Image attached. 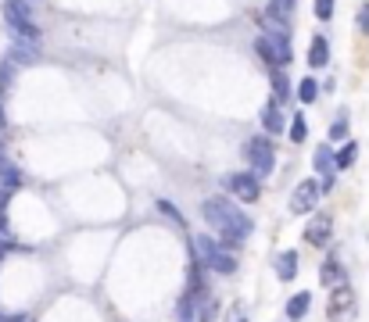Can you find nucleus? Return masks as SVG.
I'll use <instances>...</instances> for the list:
<instances>
[{
	"mask_svg": "<svg viewBox=\"0 0 369 322\" xmlns=\"http://www.w3.org/2000/svg\"><path fill=\"white\" fill-rule=\"evenodd\" d=\"M237 322H248V319H237Z\"/></svg>",
	"mask_w": 369,
	"mask_h": 322,
	"instance_id": "c756f323",
	"label": "nucleus"
},
{
	"mask_svg": "<svg viewBox=\"0 0 369 322\" xmlns=\"http://www.w3.org/2000/svg\"><path fill=\"white\" fill-rule=\"evenodd\" d=\"M222 190L226 193H237V201H259V193H262V175H254V172H226L222 175Z\"/></svg>",
	"mask_w": 369,
	"mask_h": 322,
	"instance_id": "423d86ee",
	"label": "nucleus"
},
{
	"mask_svg": "<svg viewBox=\"0 0 369 322\" xmlns=\"http://www.w3.org/2000/svg\"><path fill=\"white\" fill-rule=\"evenodd\" d=\"M158 212H165V215H169L172 222H180V225H183V215H180V212H176V208H172L169 201H158Z\"/></svg>",
	"mask_w": 369,
	"mask_h": 322,
	"instance_id": "393cba45",
	"label": "nucleus"
},
{
	"mask_svg": "<svg viewBox=\"0 0 369 322\" xmlns=\"http://www.w3.org/2000/svg\"><path fill=\"white\" fill-rule=\"evenodd\" d=\"M11 83H14V61L4 58V61H0V93H8Z\"/></svg>",
	"mask_w": 369,
	"mask_h": 322,
	"instance_id": "412c9836",
	"label": "nucleus"
},
{
	"mask_svg": "<svg viewBox=\"0 0 369 322\" xmlns=\"http://www.w3.org/2000/svg\"><path fill=\"white\" fill-rule=\"evenodd\" d=\"M298 251H280L276 254V280L280 283H291L294 276H298Z\"/></svg>",
	"mask_w": 369,
	"mask_h": 322,
	"instance_id": "f8f14e48",
	"label": "nucleus"
},
{
	"mask_svg": "<svg viewBox=\"0 0 369 322\" xmlns=\"http://www.w3.org/2000/svg\"><path fill=\"white\" fill-rule=\"evenodd\" d=\"M305 136H309V122H305V115H294V122H291V140L301 143Z\"/></svg>",
	"mask_w": 369,
	"mask_h": 322,
	"instance_id": "4be33fe9",
	"label": "nucleus"
},
{
	"mask_svg": "<svg viewBox=\"0 0 369 322\" xmlns=\"http://www.w3.org/2000/svg\"><path fill=\"white\" fill-rule=\"evenodd\" d=\"M201 215L208 219V225L219 233V240H222L226 247H237L240 240H248L251 230H254V222H251L244 212H240L233 201H226V197L204 201V204H201Z\"/></svg>",
	"mask_w": 369,
	"mask_h": 322,
	"instance_id": "f257e3e1",
	"label": "nucleus"
},
{
	"mask_svg": "<svg viewBox=\"0 0 369 322\" xmlns=\"http://www.w3.org/2000/svg\"><path fill=\"white\" fill-rule=\"evenodd\" d=\"M316 97H319V83H316V79H301V86H298V101H301V104H312Z\"/></svg>",
	"mask_w": 369,
	"mask_h": 322,
	"instance_id": "aec40b11",
	"label": "nucleus"
},
{
	"mask_svg": "<svg viewBox=\"0 0 369 322\" xmlns=\"http://www.w3.org/2000/svg\"><path fill=\"white\" fill-rule=\"evenodd\" d=\"M312 169L323 175V190H330L333 186V172H337V154L330 151V147H323V143H319L316 147V154H312Z\"/></svg>",
	"mask_w": 369,
	"mask_h": 322,
	"instance_id": "1a4fd4ad",
	"label": "nucleus"
},
{
	"mask_svg": "<svg viewBox=\"0 0 369 322\" xmlns=\"http://www.w3.org/2000/svg\"><path fill=\"white\" fill-rule=\"evenodd\" d=\"M319 276H323L326 286H337V283H344V269H341V262H337V258H326V265H323V272H319Z\"/></svg>",
	"mask_w": 369,
	"mask_h": 322,
	"instance_id": "f3484780",
	"label": "nucleus"
},
{
	"mask_svg": "<svg viewBox=\"0 0 369 322\" xmlns=\"http://www.w3.org/2000/svg\"><path fill=\"white\" fill-rule=\"evenodd\" d=\"M244 154H248V165H251L254 175H269L272 169H276V147H272L269 136H254V140H248Z\"/></svg>",
	"mask_w": 369,
	"mask_h": 322,
	"instance_id": "39448f33",
	"label": "nucleus"
},
{
	"mask_svg": "<svg viewBox=\"0 0 369 322\" xmlns=\"http://www.w3.org/2000/svg\"><path fill=\"white\" fill-rule=\"evenodd\" d=\"M294 4H298V0H269V4H265V25H272L276 32H287V29H291Z\"/></svg>",
	"mask_w": 369,
	"mask_h": 322,
	"instance_id": "6e6552de",
	"label": "nucleus"
},
{
	"mask_svg": "<svg viewBox=\"0 0 369 322\" xmlns=\"http://www.w3.org/2000/svg\"><path fill=\"white\" fill-rule=\"evenodd\" d=\"M194 251H198L201 265L208 272H219V276H233V272H237V258L230 254V247L222 244V240L208 236V233H198L194 236Z\"/></svg>",
	"mask_w": 369,
	"mask_h": 322,
	"instance_id": "f03ea898",
	"label": "nucleus"
},
{
	"mask_svg": "<svg viewBox=\"0 0 369 322\" xmlns=\"http://www.w3.org/2000/svg\"><path fill=\"white\" fill-rule=\"evenodd\" d=\"M326 61H330V43H326V36H312V47H309V64H312V69H323Z\"/></svg>",
	"mask_w": 369,
	"mask_h": 322,
	"instance_id": "4468645a",
	"label": "nucleus"
},
{
	"mask_svg": "<svg viewBox=\"0 0 369 322\" xmlns=\"http://www.w3.org/2000/svg\"><path fill=\"white\" fill-rule=\"evenodd\" d=\"M359 29H362V32H369V4H362V8H359Z\"/></svg>",
	"mask_w": 369,
	"mask_h": 322,
	"instance_id": "a878e982",
	"label": "nucleus"
},
{
	"mask_svg": "<svg viewBox=\"0 0 369 322\" xmlns=\"http://www.w3.org/2000/svg\"><path fill=\"white\" fill-rule=\"evenodd\" d=\"M8 129V115H4V104H0V133Z\"/></svg>",
	"mask_w": 369,
	"mask_h": 322,
	"instance_id": "c85d7f7f",
	"label": "nucleus"
},
{
	"mask_svg": "<svg viewBox=\"0 0 369 322\" xmlns=\"http://www.w3.org/2000/svg\"><path fill=\"white\" fill-rule=\"evenodd\" d=\"M8 251H11V240H8V236H4V233H0V258H4V254H8Z\"/></svg>",
	"mask_w": 369,
	"mask_h": 322,
	"instance_id": "bb28decb",
	"label": "nucleus"
},
{
	"mask_svg": "<svg viewBox=\"0 0 369 322\" xmlns=\"http://www.w3.org/2000/svg\"><path fill=\"white\" fill-rule=\"evenodd\" d=\"M309 304H312V294H309V290H298V294H294L291 301H287V308H283V312H287V319H294V322H298L305 312H309Z\"/></svg>",
	"mask_w": 369,
	"mask_h": 322,
	"instance_id": "dca6fc26",
	"label": "nucleus"
},
{
	"mask_svg": "<svg viewBox=\"0 0 369 322\" xmlns=\"http://www.w3.org/2000/svg\"><path fill=\"white\" fill-rule=\"evenodd\" d=\"M344 133H348V122L337 119V122L330 125V140H344Z\"/></svg>",
	"mask_w": 369,
	"mask_h": 322,
	"instance_id": "b1692460",
	"label": "nucleus"
},
{
	"mask_svg": "<svg viewBox=\"0 0 369 322\" xmlns=\"http://www.w3.org/2000/svg\"><path fill=\"white\" fill-rule=\"evenodd\" d=\"M355 308V290H351L348 283H337L333 286V294H330V304H326V312L337 319V315H344Z\"/></svg>",
	"mask_w": 369,
	"mask_h": 322,
	"instance_id": "9d476101",
	"label": "nucleus"
},
{
	"mask_svg": "<svg viewBox=\"0 0 369 322\" xmlns=\"http://www.w3.org/2000/svg\"><path fill=\"white\" fill-rule=\"evenodd\" d=\"M0 179H4V186H11V190H14V186H19V183H22V172H19V169H14V165H11V161L4 158V154H0Z\"/></svg>",
	"mask_w": 369,
	"mask_h": 322,
	"instance_id": "6ab92c4d",
	"label": "nucleus"
},
{
	"mask_svg": "<svg viewBox=\"0 0 369 322\" xmlns=\"http://www.w3.org/2000/svg\"><path fill=\"white\" fill-rule=\"evenodd\" d=\"M319 197H323V183H316V179H301V183L294 186L291 212H294V215H309V212H316Z\"/></svg>",
	"mask_w": 369,
	"mask_h": 322,
	"instance_id": "0eeeda50",
	"label": "nucleus"
},
{
	"mask_svg": "<svg viewBox=\"0 0 369 322\" xmlns=\"http://www.w3.org/2000/svg\"><path fill=\"white\" fill-rule=\"evenodd\" d=\"M330 230H333L330 215H312V222L305 225V240H309L312 247H323L326 240H330Z\"/></svg>",
	"mask_w": 369,
	"mask_h": 322,
	"instance_id": "9b49d317",
	"label": "nucleus"
},
{
	"mask_svg": "<svg viewBox=\"0 0 369 322\" xmlns=\"http://www.w3.org/2000/svg\"><path fill=\"white\" fill-rule=\"evenodd\" d=\"M254 51L265 64H276V69H287L291 64V40H287V32H276V29H265V36L254 40Z\"/></svg>",
	"mask_w": 369,
	"mask_h": 322,
	"instance_id": "20e7f679",
	"label": "nucleus"
},
{
	"mask_svg": "<svg viewBox=\"0 0 369 322\" xmlns=\"http://www.w3.org/2000/svg\"><path fill=\"white\" fill-rule=\"evenodd\" d=\"M4 22L8 29L14 32L19 40L25 43H40V29H36V18H33V11L25 8V0H4Z\"/></svg>",
	"mask_w": 369,
	"mask_h": 322,
	"instance_id": "7ed1b4c3",
	"label": "nucleus"
},
{
	"mask_svg": "<svg viewBox=\"0 0 369 322\" xmlns=\"http://www.w3.org/2000/svg\"><path fill=\"white\" fill-rule=\"evenodd\" d=\"M0 322H22V315H8V312H0Z\"/></svg>",
	"mask_w": 369,
	"mask_h": 322,
	"instance_id": "cd10ccee",
	"label": "nucleus"
},
{
	"mask_svg": "<svg viewBox=\"0 0 369 322\" xmlns=\"http://www.w3.org/2000/svg\"><path fill=\"white\" fill-rule=\"evenodd\" d=\"M316 18L319 22H330L333 18V0H316Z\"/></svg>",
	"mask_w": 369,
	"mask_h": 322,
	"instance_id": "5701e85b",
	"label": "nucleus"
},
{
	"mask_svg": "<svg viewBox=\"0 0 369 322\" xmlns=\"http://www.w3.org/2000/svg\"><path fill=\"white\" fill-rule=\"evenodd\" d=\"M291 322H294V319H291Z\"/></svg>",
	"mask_w": 369,
	"mask_h": 322,
	"instance_id": "7c9ffc66",
	"label": "nucleus"
},
{
	"mask_svg": "<svg viewBox=\"0 0 369 322\" xmlns=\"http://www.w3.org/2000/svg\"><path fill=\"white\" fill-rule=\"evenodd\" d=\"M355 158H359V143L351 140V143H344V147L337 151V172H344V169H351V165H355Z\"/></svg>",
	"mask_w": 369,
	"mask_h": 322,
	"instance_id": "a211bd4d",
	"label": "nucleus"
},
{
	"mask_svg": "<svg viewBox=\"0 0 369 322\" xmlns=\"http://www.w3.org/2000/svg\"><path fill=\"white\" fill-rule=\"evenodd\" d=\"M272 97H276V101H291V97H294L291 79H287V72L276 69V64H272Z\"/></svg>",
	"mask_w": 369,
	"mask_h": 322,
	"instance_id": "2eb2a0df",
	"label": "nucleus"
},
{
	"mask_svg": "<svg viewBox=\"0 0 369 322\" xmlns=\"http://www.w3.org/2000/svg\"><path fill=\"white\" fill-rule=\"evenodd\" d=\"M262 125H265V133H272V136H276V133H283V115H280V104L276 101H269L265 108H262Z\"/></svg>",
	"mask_w": 369,
	"mask_h": 322,
	"instance_id": "ddd939ff",
	"label": "nucleus"
}]
</instances>
